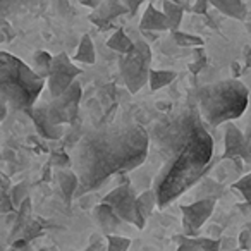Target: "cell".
<instances>
[{
    "label": "cell",
    "mask_w": 251,
    "mask_h": 251,
    "mask_svg": "<svg viewBox=\"0 0 251 251\" xmlns=\"http://www.w3.org/2000/svg\"><path fill=\"white\" fill-rule=\"evenodd\" d=\"M150 136L138 124L88 131L73 150V167L79 177L76 196L101 186L108 177L143 164Z\"/></svg>",
    "instance_id": "obj_1"
},
{
    "label": "cell",
    "mask_w": 251,
    "mask_h": 251,
    "mask_svg": "<svg viewBox=\"0 0 251 251\" xmlns=\"http://www.w3.org/2000/svg\"><path fill=\"white\" fill-rule=\"evenodd\" d=\"M213 153V141L203 127L201 119H198L188 140L179 150L171 155L155 182V193L158 206H165L172 200L184 193L206 172L208 162Z\"/></svg>",
    "instance_id": "obj_2"
},
{
    "label": "cell",
    "mask_w": 251,
    "mask_h": 251,
    "mask_svg": "<svg viewBox=\"0 0 251 251\" xmlns=\"http://www.w3.org/2000/svg\"><path fill=\"white\" fill-rule=\"evenodd\" d=\"M45 77L26 66L18 57L0 53V97L16 110L29 112L40 97Z\"/></svg>",
    "instance_id": "obj_3"
},
{
    "label": "cell",
    "mask_w": 251,
    "mask_h": 251,
    "mask_svg": "<svg viewBox=\"0 0 251 251\" xmlns=\"http://www.w3.org/2000/svg\"><path fill=\"white\" fill-rule=\"evenodd\" d=\"M200 114L210 126L237 119L248 107V90L241 81L230 79L200 90Z\"/></svg>",
    "instance_id": "obj_4"
},
{
    "label": "cell",
    "mask_w": 251,
    "mask_h": 251,
    "mask_svg": "<svg viewBox=\"0 0 251 251\" xmlns=\"http://www.w3.org/2000/svg\"><path fill=\"white\" fill-rule=\"evenodd\" d=\"M151 64V50L143 40L134 42V47L129 53H122L119 60L121 74L124 77V83L131 93H136L143 88V84L150 79Z\"/></svg>",
    "instance_id": "obj_5"
},
{
    "label": "cell",
    "mask_w": 251,
    "mask_h": 251,
    "mask_svg": "<svg viewBox=\"0 0 251 251\" xmlns=\"http://www.w3.org/2000/svg\"><path fill=\"white\" fill-rule=\"evenodd\" d=\"M79 101H81V86L77 81H74L73 86H71L66 93L53 98L52 103L47 105L50 122H52L53 126L71 124L77 115Z\"/></svg>",
    "instance_id": "obj_6"
},
{
    "label": "cell",
    "mask_w": 251,
    "mask_h": 251,
    "mask_svg": "<svg viewBox=\"0 0 251 251\" xmlns=\"http://www.w3.org/2000/svg\"><path fill=\"white\" fill-rule=\"evenodd\" d=\"M81 74V69L77 66H74L69 60L67 53H59V55L53 57L52 71H50L49 79V90L52 98L60 97L62 93H66L73 83L76 81V77Z\"/></svg>",
    "instance_id": "obj_7"
},
{
    "label": "cell",
    "mask_w": 251,
    "mask_h": 251,
    "mask_svg": "<svg viewBox=\"0 0 251 251\" xmlns=\"http://www.w3.org/2000/svg\"><path fill=\"white\" fill-rule=\"evenodd\" d=\"M136 193H134L131 182H124V184L117 186L115 189H112L101 203H107L114 208V212L121 217L124 222L134 224L138 226V213H136Z\"/></svg>",
    "instance_id": "obj_8"
},
{
    "label": "cell",
    "mask_w": 251,
    "mask_h": 251,
    "mask_svg": "<svg viewBox=\"0 0 251 251\" xmlns=\"http://www.w3.org/2000/svg\"><path fill=\"white\" fill-rule=\"evenodd\" d=\"M215 198H205L198 200L193 205H182V220H184V229L188 234H193L206 222L210 215H212L213 208H215Z\"/></svg>",
    "instance_id": "obj_9"
},
{
    "label": "cell",
    "mask_w": 251,
    "mask_h": 251,
    "mask_svg": "<svg viewBox=\"0 0 251 251\" xmlns=\"http://www.w3.org/2000/svg\"><path fill=\"white\" fill-rule=\"evenodd\" d=\"M222 158H230V160H237L243 158L244 162H251L250 153V141L243 136L236 126H227L226 127V151H224Z\"/></svg>",
    "instance_id": "obj_10"
},
{
    "label": "cell",
    "mask_w": 251,
    "mask_h": 251,
    "mask_svg": "<svg viewBox=\"0 0 251 251\" xmlns=\"http://www.w3.org/2000/svg\"><path fill=\"white\" fill-rule=\"evenodd\" d=\"M31 115L33 122L36 124V129L47 140H57L60 136V129L59 126H53L49 119V112H47V105H42V107H33L31 110L28 112Z\"/></svg>",
    "instance_id": "obj_11"
},
{
    "label": "cell",
    "mask_w": 251,
    "mask_h": 251,
    "mask_svg": "<svg viewBox=\"0 0 251 251\" xmlns=\"http://www.w3.org/2000/svg\"><path fill=\"white\" fill-rule=\"evenodd\" d=\"M95 219L98 220L101 230H103L107 236L115 234V230L124 222V220L114 212V208H112L110 205H107V203H100L98 206H95Z\"/></svg>",
    "instance_id": "obj_12"
},
{
    "label": "cell",
    "mask_w": 251,
    "mask_h": 251,
    "mask_svg": "<svg viewBox=\"0 0 251 251\" xmlns=\"http://www.w3.org/2000/svg\"><path fill=\"white\" fill-rule=\"evenodd\" d=\"M155 205H158V198L155 189H147L136 200V213H138V229H143L147 220L153 213Z\"/></svg>",
    "instance_id": "obj_13"
},
{
    "label": "cell",
    "mask_w": 251,
    "mask_h": 251,
    "mask_svg": "<svg viewBox=\"0 0 251 251\" xmlns=\"http://www.w3.org/2000/svg\"><path fill=\"white\" fill-rule=\"evenodd\" d=\"M140 28L143 31H167L171 29V25L167 21V16L164 14V11H157L153 5L147 9L143 19H141Z\"/></svg>",
    "instance_id": "obj_14"
},
{
    "label": "cell",
    "mask_w": 251,
    "mask_h": 251,
    "mask_svg": "<svg viewBox=\"0 0 251 251\" xmlns=\"http://www.w3.org/2000/svg\"><path fill=\"white\" fill-rule=\"evenodd\" d=\"M43 0H0L2 7V16L4 19L11 14H25L33 9H36Z\"/></svg>",
    "instance_id": "obj_15"
},
{
    "label": "cell",
    "mask_w": 251,
    "mask_h": 251,
    "mask_svg": "<svg viewBox=\"0 0 251 251\" xmlns=\"http://www.w3.org/2000/svg\"><path fill=\"white\" fill-rule=\"evenodd\" d=\"M57 181H59V186L64 193V198L67 201L73 200V196L77 193L79 189V177L74 171H60L57 172Z\"/></svg>",
    "instance_id": "obj_16"
},
{
    "label": "cell",
    "mask_w": 251,
    "mask_h": 251,
    "mask_svg": "<svg viewBox=\"0 0 251 251\" xmlns=\"http://www.w3.org/2000/svg\"><path fill=\"white\" fill-rule=\"evenodd\" d=\"M127 11V5H122L119 0H105L98 7V12L95 14V21H108L119 14H124Z\"/></svg>",
    "instance_id": "obj_17"
},
{
    "label": "cell",
    "mask_w": 251,
    "mask_h": 251,
    "mask_svg": "<svg viewBox=\"0 0 251 251\" xmlns=\"http://www.w3.org/2000/svg\"><path fill=\"white\" fill-rule=\"evenodd\" d=\"M217 9L224 12L227 16H232L236 19H244L246 18V9H244L241 0H210Z\"/></svg>",
    "instance_id": "obj_18"
},
{
    "label": "cell",
    "mask_w": 251,
    "mask_h": 251,
    "mask_svg": "<svg viewBox=\"0 0 251 251\" xmlns=\"http://www.w3.org/2000/svg\"><path fill=\"white\" fill-rule=\"evenodd\" d=\"M107 45L110 47L112 50L119 52V53H129L131 50H133V47H134V42L129 38V36L126 35L124 29H117V31H115L114 35L108 38Z\"/></svg>",
    "instance_id": "obj_19"
},
{
    "label": "cell",
    "mask_w": 251,
    "mask_h": 251,
    "mask_svg": "<svg viewBox=\"0 0 251 251\" xmlns=\"http://www.w3.org/2000/svg\"><path fill=\"white\" fill-rule=\"evenodd\" d=\"M176 77H177V73H174V71H155V69H151L148 83H150L151 90L157 91V90H160V88L171 84Z\"/></svg>",
    "instance_id": "obj_20"
},
{
    "label": "cell",
    "mask_w": 251,
    "mask_h": 251,
    "mask_svg": "<svg viewBox=\"0 0 251 251\" xmlns=\"http://www.w3.org/2000/svg\"><path fill=\"white\" fill-rule=\"evenodd\" d=\"M164 14L167 16V21L171 25V31H177L179 25L182 21V14H184V9L181 5L174 4L172 0H165L164 2Z\"/></svg>",
    "instance_id": "obj_21"
},
{
    "label": "cell",
    "mask_w": 251,
    "mask_h": 251,
    "mask_svg": "<svg viewBox=\"0 0 251 251\" xmlns=\"http://www.w3.org/2000/svg\"><path fill=\"white\" fill-rule=\"evenodd\" d=\"M74 60H77V62H83V64H93L95 60H97V55H95V47H93L91 38L88 35H84L83 38H81L79 49H77Z\"/></svg>",
    "instance_id": "obj_22"
},
{
    "label": "cell",
    "mask_w": 251,
    "mask_h": 251,
    "mask_svg": "<svg viewBox=\"0 0 251 251\" xmlns=\"http://www.w3.org/2000/svg\"><path fill=\"white\" fill-rule=\"evenodd\" d=\"M33 59H35V66H33V69H35L42 77H49L50 71H52L53 57H50L47 52H36Z\"/></svg>",
    "instance_id": "obj_23"
},
{
    "label": "cell",
    "mask_w": 251,
    "mask_h": 251,
    "mask_svg": "<svg viewBox=\"0 0 251 251\" xmlns=\"http://www.w3.org/2000/svg\"><path fill=\"white\" fill-rule=\"evenodd\" d=\"M172 38L177 42L179 47H203L205 45L203 38L188 35V33H181V31H172Z\"/></svg>",
    "instance_id": "obj_24"
},
{
    "label": "cell",
    "mask_w": 251,
    "mask_h": 251,
    "mask_svg": "<svg viewBox=\"0 0 251 251\" xmlns=\"http://www.w3.org/2000/svg\"><path fill=\"white\" fill-rule=\"evenodd\" d=\"M107 251H127L131 246V239L124 236H117V234H112L107 236Z\"/></svg>",
    "instance_id": "obj_25"
},
{
    "label": "cell",
    "mask_w": 251,
    "mask_h": 251,
    "mask_svg": "<svg viewBox=\"0 0 251 251\" xmlns=\"http://www.w3.org/2000/svg\"><path fill=\"white\" fill-rule=\"evenodd\" d=\"M232 188L237 189V191H241L243 198L246 200V203L250 205V208H251V172L244 176V177H241L237 182H234Z\"/></svg>",
    "instance_id": "obj_26"
},
{
    "label": "cell",
    "mask_w": 251,
    "mask_h": 251,
    "mask_svg": "<svg viewBox=\"0 0 251 251\" xmlns=\"http://www.w3.org/2000/svg\"><path fill=\"white\" fill-rule=\"evenodd\" d=\"M7 188H9V179L5 174H2V212L7 213L14 210V203H12V196L7 195Z\"/></svg>",
    "instance_id": "obj_27"
},
{
    "label": "cell",
    "mask_w": 251,
    "mask_h": 251,
    "mask_svg": "<svg viewBox=\"0 0 251 251\" xmlns=\"http://www.w3.org/2000/svg\"><path fill=\"white\" fill-rule=\"evenodd\" d=\"M193 243L198 244L203 251H220V241L212 237H191Z\"/></svg>",
    "instance_id": "obj_28"
},
{
    "label": "cell",
    "mask_w": 251,
    "mask_h": 251,
    "mask_svg": "<svg viewBox=\"0 0 251 251\" xmlns=\"http://www.w3.org/2000/svg\"><path fill=\"white\" fill-rule=\"evenodd\" d=\"M28 213H29V198H26L25 203L21 205V213H19L18 220H16L18 224H16L14 229H12V234H18L19 230H21V227L28 222Z\"/></svg>",
    "instance_id": "obj_29"
},
{
    "label": "cell",
    "mask_w": 251,
    "mask_h": 251,
    "mask_svg": "<svg viewBox=\"0 0 251 251\" xmlns=\"http://www.w3.org/2000/svg\"><path fill=\"white\" fill-rule=\"evenodd\" d=\"M25 193H26V184L25 182H21V184L14 186L11 191V196H12V203H14V206H21L23 203H25Z\"/></svg>",
    "instance_id": "obj_30"
},
{
    "label": "cell",
    "mask_w": 251,
    "mask_h": 251,
    "mask_svg": "<svg viewBox=\"0 0 251 251\" xmlns=\"http://www.w3.org/2000/svg\"><path fill=\"white\" fill-rule=\"evenodd\" d=\"M195 53H196V62L189 66V71L196 74V73H200V71H201L203 67L206 66V55H205V53H203L201 47H196Z\"/></svg>",
    "instance_id": "obj_31"
},
{
    "label": "cell",
    "mask_w": 251,
    "mask_h": 251,
    "mask_svg": "<svg viewBox=\"0 0 251 251\" xmlns=\"http://www.w3.org/2000/svg\"><path fill=\"white\" fill-rule=\"evenodd\" d=\"M177 241H181V244H179L177 251H203L201 248H200L198 244L193 243V239H191V237H188V236L177 237Z\"/></svg>",
    "instance_id": "obj_32"
},
{
    "label": "cell",
    "mask_w": 251,
    "mask_h": 251,
    "mask_svg": "<svg viewBox=\"0 0 251 251\" xmlns=\"http://www.w3.org/2000/svg\"><path fill=\"white\" fill-rule=\"evenodd\" d=\"M53 162H55L57 167H67V165H73V158L69 157V155L62 153V151H57L55 155H53Z\"/></svg>",
    "instance_id": "obj_33"
},
{
    "label": "cell",
    "mask_w": 251,
    "mask_h": 251,
    "mask_svg": "<svg viewBox=\"0 0 251 251\" xmlns=\"http://www.w3.org/2000/svg\"><path fill=\"white\" fill-rule=\"evenodd\" d=\"M208 2L210 0H196L195 4H193L191 12H195V14H205L206 9H208Z\"/></svg>",
    "instance_id": "obj_34"
},
{
    "label": "cell",
    "mask_w": 251,
    "mask_h": 251,
    "mask_svg": "<svg viewBox=\"0 0 251 251\" xmlns=\"http://www.w3.org/2000/svg\"><path fill=\"white\" fill-rule=\"evenodd\" d=\"M141 2H143V0H124V5H127V7H129L131 14H134V12H136V9L141 5Z\"/></svg>",
    "instance_id": "obj_35"
},
{
    "label": "cell",
    "mask_w": 251,
    "mask_h": 251,
    "mask_svg": "<svg viewBox=\"0 0 251 251\" xmlns=\"http://www.w3.org/2000/svg\"><path fill=\"white\" fill-rule=\"evenodd\" d=\"M172 2H174V4H177V5H181L184 11H191V9H193V5H189L188 0H172Z\"/></svg>",
    "instance_id": "obj_36"
},
{
    "label": "cell",
    "mask_w": 251,
    "mask_h": 251,
    "mask_svg": "<svg viewBox=\"0 0 251 251\" xmlns=\"http://www.w3.org/2000/svg\"><path fill=\"white\" fill-rule=\"evenodd\" d=\"M246 64L251 67V50L250 49H246Z\"/></svg>",
    "instance_id": "obj_37"
},
{
    "label": "cell",
    "mask_w": 251,
    "mask_h": 251,
    "mask_svg": "<svg viewBox=\"0 0 251 251\" xmlns=\"http://www.w3.org/2000/svg\"><path fill=\"white\" fill-rule=\"evenodd\" d=\"M250 153H251V140H250Z\"/></svg>",
    "instance_id": "obj_38"
},
{
    "label": "cell",
    "mask_w": 251,
    "mask_h": 251,
    "mask_svg": "<svg viewBox=\"0 0 251 251\" xmlns=\"http://www.w3.org/2000/svg\"><path fill=\"white\" fill-rule=\"evenodd\" d=\"M42 251H47V250H42Z\"/></svg>",
    "instance_id": "obj_39"
}]
</instances>
